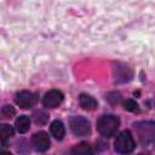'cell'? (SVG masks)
<instances>
[{"mask_svg": "<svg viewBox=\"0 0 155 155\" xmlns=\"http://www.w3.org/2000/svg\"><path fill=\"white\" fill-rule=\"evenodd\" d=\"M120 126V120L115 115H103L97 122V130L98 132L104 137H111L116 133L117 128Z\"/></svg>", "mask_w": 155, "mask_h": 155, "instance_id": "obj_1", "label": "cell"}, {"mask_svg": "<svg viewBox=\"0 0 155 155\" xmlns=\"http://www.w3.org/2000/svg\"><path fill=\"white\" fill-rule=\"evenodd\" d=\"M136 147V143H134V139L131 134L130 131H122L120 132L115 140H114V149L116 153L119 154H130L131 151H133Z\"/></svg>", "mask_w": 155, "mask_h": 155, "instance_id": "obj_2", "label": "cell"}, {"mask_svg": "<svg viewBox=\"0 0 155 155\" xmlns=\"http://www.w3.org/2000/svg\"><path fill=\"white\" fill-rule=\"evenodd\" d=\"M134 130L137 132L138 139L142 144H151L155 137V125L151 121H140L134 124Z\"/></svg>", "mask_w": 155, "mask_h": 155, "instance_id": "obj_3", "label": "cell"}, {"mask_svg": "<svg viewBox=\"0 0 155 155\" xmlns=\"http://www.w3.org/2000/svg\"><path fill=\"white\" fill-rule=\"evenodd\" d=\"M69 126L71 132L78 137L87 136L91 133V124L84 116H73L69 121Z\"/></svg>", "mask_w": 155, "mask_h": 155, "instance_id": "obj_4", "label": "cell"}, {"mask_svg": "<svg viewBox=\"0 0 155 155\" xmlns=\"http://www.w3.org/2000/svg\"><path fill=\"white\" fill-rule=\"evenodd\" d=\"M16 104L23 109H29L36 103V94L30 91H21L15 97Z\"/></svg>", "mask_w": 155, "mask_h": 155, "instance_id": "obj_5", "label": "cell"}, {"mask_svg": "<svg viewBox=\"0 0 155 155\" xmlns=\"http://www.w3.org/2000/svg\"><path fill=\"white\" fill-rule=\"evenodd\" d=\"M63 97L64 96H63V93L61 91H58V90H51V91H48V92L45 93V96L42 98V103L47 108H56V107H58L62 103Z\"/></svg>", "mask_w": 155, "mask_h": 155, "instance_id": "obj_6", "label": "cell"}, {"mask_svg": "<svg viewBox=\"0 0 155 155\" xmlns=\"http://www.w3.org/2000/svg\"><path fill=\"white\" fill-rule=\"evenodd\" d=\"M31 143H33V147L35 148V150H38V151H46L50 148L48 134L46 132H44V131H39V132H36L33 136Z\"/></svg>", "mask_w": 155, "mask_h": 155, "instance_id": "obj_7", "label": "cell"}, {"mask_svg": "<svg viewBox=\"0 0 155 155\" xmlns=\"http://www.w3.org/2000/svg\"><path fill=\"white\" fill-rule=\"evenodd\" d=\"M132 78V71L128 67L124 65V64H119L117 68H115V79L119 82H125L131 80Z\"/></svg>", "mask_w": 155, "mask_h": 155, "instance_id": "obj_8", "label": "cell"}, {"mask_svg": "<svg viewBox=\"0 0 155 155\" xmlns=\"http://www.w3.org/2000/svg\"><path fill=\"white\" fill-rule=\"evenodd\" d=\"M79 104L85 110H94L97 108V105H98L97 101L93 97H91L88 94H85V93L79 96Z\"/></svg>", "mask_w": 155, "mask_h": 155, "instance_id": "obj_9", "label": "cell"}, {"mask_svg": "<svg viewBox=\"0 0 155 155\" xmlns=\"http://www.w3.org/2000/svg\"><path fill=\"white\" fill-rule=\"evenodd\" d=\"M71 155H93V149L88 143L81 142L73 147Z\"/></svg>", "mask_w": 155, "mask_h": 155, "instance_id": "obj_10", "label": "cell"}, {"mask_svg": "<svg viewBox=\"0 0 155 155\" xmlns=\"http://www.w3.org/2000/svg\"><path fill=\"white\" fill-rule=\"evenodd\" d=\"M50 130H51L52 136L58 140H61L65 134V128H64V125H63V122L61 120H54L51 124Z\"/></svg>", "mask_w": 155, "mask_h": 155, "instance_id": "obj_11", "label": "cell"}, {"mask_svg": "<svg viewBox=\"0 0 155 155\" xmlns=\"http://www.w3.org/2000/svg\"><path fill=\"white\" fill-rule=\"evenodd\" d=\"M30 127V120L25 115H21L16 120V128L19 133H25Z\"/></svg>", "mask_w": 155, "mask_h": 155, "instance_id": "obj_12", "label": "cell"}, {"mask_svg": "<svg viewBox=\"0 0 155 155\" xmlns=\"http://www.w3.org/2000/svg\"><path fill=\"white\" fill-rule=\"evenodd\" d=\"M15 131H13V127L10 126L8 124H0V138L1 139H8L13 136Z\"/></svg>", "mask_w": 155, "mask_h": 155, "instance_id": "obj_13", "label": "cell"}, {"mask_svg": "<svg viewBox=\"0 0 155 155\" xmlns=\"http://www.w3.org/2000/svg\"><path fill=\"white\" fill-rule=\"evenodd\" d=\"M124 109L127 111H138V104L133 99H126L124 102Z\"/></svg>", "mask_w": 155, "mask_h": 155, "instance_id": "obj_14", "label": "cell"}, {"mask_svg": "<svg viewBox=\"0 0 155 155\" xmlns=\"http://www.w3.org/2000/svg\"><path fill=\"white\" fill-rule=\"evenodd\" d=\"M15 113H16V110H15L13 107H11V105H5V107L1 109V114H2L4 117H12V116L15 115Z\"/></svg>", "mask_w": 155, "mask_h": 155, "instance_id": "obj_15", "label": "cell"}, {"mask_svg": "<svg viewBox=\"0 0 155 155\" xmlns=\"http://www.w3.org/2000/svg\"><path fill=\"white\" fill-rule=\"evenodd\" d=\"M107 99H108L111 104H115V103H117V102L120 101V94H119V93H115V92L109 93V94L107 96Z\"/></svg>", "mask_w": 155, "mask_h": 155, "instance_id": "obj_16", "label": "cell"}, {"mask_svg": "<svg viewBox=\"0 0 155 155\" xmlns=\"http://www.w3.org/2000/svg\"><path fill=\"white\" fill-rule=\"evenodd\" d=\"M0 155H12L10 151H0Z\"/></svg>", "mask_w": 155, "mask_h": 155, "instance_id": "obj_17", "label": "cell"}]
</instances>
